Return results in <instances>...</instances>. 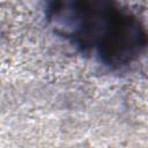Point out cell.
Segmentation results:
<instances>
[{
	"label": "cell",
	"instance_id": "obj_1",
	"mask_svg": "<svg viewBox=\"0 0 148 148\" xmlns=\"http://www.w3.org/2000/svg\"><path fill=\"white\" fill-rule=\"evenodd\" d=\"M54 12L65 25L74 27V37L83 45L96 46L111 64L130 61L145 44L139 24L111 0H59Z\"/></svg>",
	"mask_w": 148,
	"mask_h": 148
}]
</instances>
